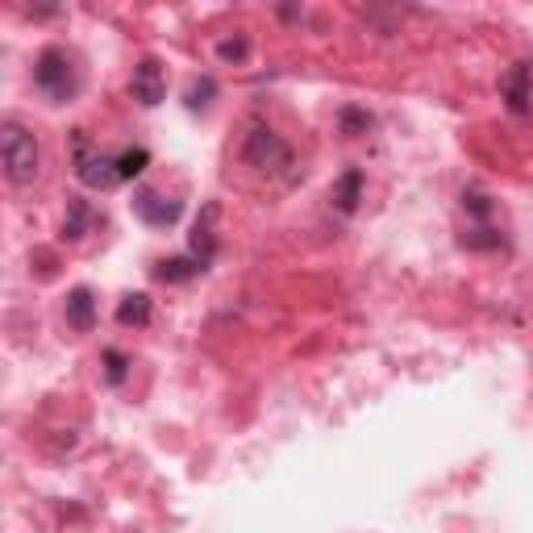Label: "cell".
I'll list each match as a JSON object with an SVG mask.
<instances>
[{"label":"cell","instance_id":"20","mask_svg":"<svg viewBox=\"0 0 533 533\" xmlns=\"http://www.w3.org/2000/svg\"><path fill=\"white\" fill-rule=\"evenodd\" d=\"M463 205H467V213H471L475 221H488V217H492V200H488L484 192H467Z\"/></svg>","mask_w":533,"mask_h":533},{"label":"cell","instance_id":"8","mask_svg":"<svg viewBox=\"0 0 533 533\" xmlns=\"http://www.w3.org/2000/svg\"><path fill=\"white\" fill-rule=\"evenodd\" d=\"M217 217H221V209H217V205H205V213H200L196 230H192V246H188V255L200 259L205 267H209L213 255H217Z\"/></svg>","mask_w":533,"mask_h":533},{"label":"cell","instance_id":"17","mask_svg":"<svg viewBox=\"0 0 533 533\" xmlns=\"http://www.w3.org/2000/svg\"><path fill=\"white\" fill-rule=\"evenodd\" d=\"M125 375H130V359H125L121 350H105V379L117 388V384H125Z\"/></svg>","mask_w":533,"mask_h":533},{"label":"cell","instance_id":"5","mask_svg":"<svg viewBox=\"0 0 533 533\" xmlns=\"http://www.w3.org/2000/svg\"><path fill=\"white\" fill-rule=\"evenodd\" d=\"M134 213L146 225H155V230H167V225L180 221L184 205H180V200H171V196H163V192H155V188H138L134 192Z\"/></svg>","mask_w":533,"mask_h":533},{"label":"cell","instance_id":"4","mask_svg":"<svg viewBox=\"0 0 533 533\" xmlns=\"http://www.w3.org/2000/svg\"><path fill=\"white\" fill-rule=\"evenodd\" d=\"M75 175L88 184V188H117L121 175H117V159L100 155L92 146V138L84 130H75Z\"/></svg>","mask_w":533,"mask_h":533},{"label":"cell","instance_id":"6","mask_svg":"<svg viewBox=\"0 0 533 533\" xmlns=\"http://www.w3.org/2000/svg\"><path fill=\"white\" fill-rule=\"evenodd\" d=\"M130 92H134L138 105H146V109H155L159 100L167 96V75H163L159 59H142V63L134 67V75H130Z\"/></svg>","mask_w":533,"mask_h":533},{"label":"cell","instance_id":"18","mask_svg":"<svg viewBox=\"0 0 533 533\" xmlns=\"http://www.w3.org/2000/svg\"><path fill=\"white\" fill-rule=\"evenodd\" d=\"M500 242H504V238H500L496 230H488V225H479V230H471V234L463 238L467 250H496Z\"/></svg>","mask_w":533,"mask_h":533},{"label":"cell","instance_id":"12","mask_svg":"<svg viewBox=\"0 0 533 533\" xmlns=\"http://www.w3.org/2000/svg\"><path fill=\"white\" fill-rule=\"evenodd\" d=\"M329 196H334V205H338V213H354V209H359V200H363V171H346L342 175V180L334 184V192H329Z\"/></svg>","mask_w":533,"mask_h":533},{"label":"cell","instance_id":"10","mask_svg":"<svg viewBox=\"0 0 533 533\" xmlns=\"http://www.w3.org/2000/svg\"><path fill=\"white\" fill-rule=\"evenodd\" d=\"M63 317L67 325L75 329V334H88V329L96 325V300L88 288H71L67 292V304H63Z\"/></svg>","mask_w":533,"mask_h":533},{"label":"cell","instance_id":"13","mask_svg":"<svg viewBox=\"0 0 533 533\" xmlns=\"http://www.w3.org/2000/svg\"><path fill=\"white\" fill-rule=\"evenodd\" d=\"M117 321L125 325V329H142L146 321H150V296L146 292H130V296H125L121 304H117Z\"/></svg>","mask_w":533,"mask_h":533},{"label":"cell","instance_id":"3","mask_svg":"<svg viewBox=\"0 0 533 533\" xmlns=\"http://www.w3.org/2000/svg\"><path fill=\"white\" fill-rule=\"evenodd\" d=\"M34 88L55 100V105H63V100L80 92V71H75V59L63 46H46L34 59Z\"/></svg>","mask_w":533,"mask_h":533},{"label":"cell","instance_id":"15","mask_svg":"<svg viewBox=\"0 0 533 533\" xmlns=\"http://www.w3.org/2000/svg\"><path fill=\"white\" fill-rule=\"evenodd\" d=\"M213 96H217V80H213V75H200V80H192V88H188V109L192 113L196 109H209Z\"/></svg>","mask_w":533,"mask_h":533},{"label":"cell","instance_id":"11","mask_svg":"<svg viewBox=\"0 0 533 533\" xmlns=\"http://www.w3.org/2000/svg\"><path fill=\"white\" fill-rule=\"evenodd\" d=\"M200 271H205V263L192 259V255H175V259H163L155 267V275L163 279V284H188V279H196Z\"/></svg>","mask_w":533,"mask_h":533},{"label":"cell","instance_id":"1","mask_svg":"<svg viewBox=\"0 0 533 533\" xmlns=\"http://www.w3.org/2000/svg\"><path fill=\"white\" fill-rule=\"evenodd\" d=\"M0 155H5V175H9V184L13 188H25V184H34V175H38V138L25 130L21 121H5L0 125Z\"/></svg>","mask_w":533,"mask_h":533},{"label":"cell","instance_id":"7","mask_svg":"<svg viewBox=\"0 0 533 533\" xmlns=\"http://www.w3.org/2000/svg\"><path fill=\"white\" fill-rule=\"evenodd\" d=\"M500 92H504V105H509V113L525 117L529 100H533V67L529 63L509 67V71H504V80H500Z\"/></svg>","mask_w":533,"mask_h":533},{"label":"cell","instance_id":"16","mask_svg":"<svg viewBox=\"0 0 533 533\" xmlns=\"http://www.w3.org/2000/svg\"><path fill=\"white\" fill-rule=\"evenodd\" d=\"M246 55H250V38H242V34L217 42V59L221 63H246Z\"/></svg>","mask_w":533,"mask_h":533},{"label":"cell","instance_id":"14","mask_svg":"<svg viewBox=\"0 0 533 533\" xmlns=\"http://www.w3.org/2000/svg\"><path fill=\"white\" fill-rule=\"evenodd\" d=\"M146 163H150V150H146V146L121 150V155H117V175H121V184H125V180H138V175L146 171Z\"/></svg>","mask_w":533,"mask_h":533},{"label":"cell","instance_id":"2","mask_svg":"<svg viewBox=\"0 0 533 533\" xmlns=\"http://www.w3.org/2000/svg\"><path fill=\"white\" fill-rule=\"evenodd\" d=\"M242 159L255 171H263V175H275V180H288L292 167H296V155H292V146L284 142V134L267 130V125H255V130L246 134Z\"/></svg>","mask_w":533,"mask_h":533},{"label":"cell","instance_id":"19","mask_svg":"<svg viewBox=\"0 0 533 533\" xmlns=\"http://www.w3.org/2000/svg\"><path fill=\"white\" fill-rule=\"evenodd\" d=\"M338 121H342L346 134H367V130H371V113H367V109H342Z\"/></svg>","mask_w":533,"mask_h":533},{"label":"cell","instance_id":"9","mask_svg":"<svg viewBox=\"0 0 533 533\" xmlns=\"http://www.w3.org/2000/svg\"><path fill=\"white\" fill-rule=\"evenodd\" d=\"M100 225V213L92 209V200H84V196H71L67 200V217H63V234L71 238V242H84L92 230Z\"/></svg>","mask_w":533,"mask_h":533}]
</instances>
